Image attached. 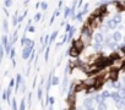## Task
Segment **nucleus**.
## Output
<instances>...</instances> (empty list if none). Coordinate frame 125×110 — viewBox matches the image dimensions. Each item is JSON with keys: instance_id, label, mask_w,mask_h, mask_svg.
Listing matches in <instances>:
<instances>
[{"instance_id": "f257e3e1", "label": "nucleus", "mask_w": 125, "mask_h": 110, "mask_svg": "<svg viewBox=\"0 0 125 110\" xmlns=\"http://www.w3.org/2000/svg\"><path fill=\"white\" fill-rule=\"evenodd\" d=\"M92 36H93L92 28L88 27V26H86V25H83V27H82V39L86 40V42H88L92 38Z\"/></svg>"}, {"instance_id": "f03ea898", "label": "nucleus", "mask_w": 125, "mask_h": 110, "mask_svg": "<svg viewBox=\"0 0 125 110\" xmlns=\"http://www.w3.org/2000/svg\"><path fill=\"white\" fill-rule=\"evenodd\" d=\"M34 46H23L22 48V59L23 60H27V59H30V56H31V54L34 51V49H33Z\"/></svg>"}, {"instance_id": "7ed1b4c3", "label": "nucleus", "mask_w": 125, "mask_h": 110, "mask_svg": "<svg viewBox=\"0 0 125 110\" xmlns=\"http://www.w3.org/2000/svg\"><path fill=\"white\" fill-rule=\"evenodd\" d=\"M68 73H69V67L66 65L65 71H64V77H62V83H61V92L65 93L66 88H68Z\"/></svg>"}, {"instance_id": "20e7f679", "label": "nucleus", "mask_w": 125, "mask_h": 110, "mask_svg": "<svg viewBox=\"0 0 125 110\" xmlns=\"http://www.w3.org/2000/svg\"><path fill=\"white\" fill-rule=\"evenodd\" d=\"M82 106L85 109H91V108H94V100L92 97H86L82 101Z\"/></svg>"}, {"instance_id": "39448f33", "label": "nucleus", "mask_w": 125, "mask_h": 110, "mask_svg": "<svg viewBox=\"0 0 125 110\" xmlns=\"http://www.w3.org/2000/svg\"><path fill=\"white\" fill-rule=\"evenodd\" d=\"M80 50L75 46V45H71L70 46V49H69V51H68V54L70 55V56H73V58H76L77 59V56H79V55H80Z\"/></svg>"}, {"instance_id": "423d86ee", "label": "nucleus", "mask_w": 125, "mask_h": 110, "mask_svg": "<svg viewBox=\"0 0 125 110\" xmlns=\"http://www.w3.org/2000/svg\"><path fill=\"white\" fill-rule=\"evenodd\" d=\"M110 98L114 100V103H119L123 97H121V94H120L119 91H113V92H110Z\"/></svg>"}, {"instance_id": "0eeeda50", "label": "nucleus", "mask_w": 125, "mask_h": 110, "mask_svg": "<svg viewBox=\"0 0 125 110\" xmlns=\"http://www.w3.org/2000/svg\"><path fill=\"white\" fill-rule=\"evenodd\" d=\"M105 26L109 28V31H110V29L115 31V29L118 28V25L114 22V20H113V18H109V20H107V21H105Z\"/></svg>"}, {"instance_id": "6e6552de", "label": "nucleus", "mask_w": 125, "mask_h": 110, "mask_svg": "<svg viewBox=\"0 0 125 110\" xmlns=\"http://www.w3.org/2000/svg\"><path fill=\"white\" fill-rule=\"evenodd\" d=\"M115 8L118 10V14H120L121 11H125V1H118V0H116Z\"/></svg>"}, {"instance_id": "1a4fd4ad", "label": "nucleus", "mask_w": 125, "mask_h": 110, "mask_svg": "<svg viewBox=\"0 0 125 110\" xmlns=\"http://www.w3.org/2000/svg\"><path fill=\"white\" fill-rule=\"evenodd\" d=\"M112 38H113V42H116V43H119V42L123 39V36H121V33H120L119 31H115V32L112 34Z\"/></svg>"}, {"instance_id": "9d476101", "label": "nucleus", "mask_w": 125, "mask_h": 110, "mask_svg": "<svg viewBox=\"0 0 125 110\" xmlns=\"http://www.w3.org/2000/svg\"><path fill=\"white\" fill-rule=\"evenodd\" d=\"M93 39H94V43H102V44H103V42H104V36H103L102 33H96V34L93 36Z\"/></svg>"}, {"instance_id": "9b49d317", "label": "nucleus", "mask_w": 125, "mask_h": 110, "mask_svg": "<svg viewBox=\"0 0 125 110\" xmlns=\"http://www.w3.org/2000/svg\"><path fill=\"white\" fill-rule=\"evenodd\" d=\"M92 98H93V100H94V103H96V104H99V103L105 101V100L103 99L102 94H93V95H92Z\"/></svg>"}, {"instance_id": "f8f14e48", "label": "nucleus", "mask_w": 125, "mask_h": 110, "mask_svg": "<svg viewBox=\"0 0 125 110\" xmlns=\"http://www.w3.org/2000/svg\"><path fill=\"white\" fill-rule=\"evenodd\" d=\"M108 58H109V60H110L112 63H114L115 60H119V59H120V55H119V54H118L116 51H113V53H112V54L109 55Z\"/></svg>"}, {"instance_id": "ddd939ff", "label": "nucleus", "mask_w": 125, "mask_h": 110, "mask_svg": "<svg viewBox=\"0 0 125 110\" xmlns=\"http://www.w3.org/2000/svg\"><path fill=\"white\" fill-rule=\"evenodd\" d=\"M115 106H116L118 109L125 110V97H123V98L120 99V101H119V103H115Z\"/></svg>"}, {"instance_id": "4468645a", "label": "nucleus", "mask_w": 125, "mask_h": 110, "mask_svg": "<svg viewBox=\"0 0 125 110\" xmlns=\"http://www.w3.org/2000/svg\"><path fill=\"white\" fill-rule=\"evenodd\" d=\"M71 16V8L70 6H65L64 8V18H69Z\"/></svg>"}, {"instance_id": "2eb2a0df", "label": "nucleus", "mask_w": 125, "mask_h": 110, "mask_svg": "<svg viewBox=\"0 0 125 110\" xmlns=\"http://www.w3.org/2000/svg\"><path fill=\"white\" fill-rule=\"evenodd\" d=\"M107 48H108V49H112L113 51H115V50L119 48V44H118L116 42H110V43L107 45Z\"/></svg>"}, {"instance_id": "dca6fc26", "label": "nucleus", "mask_w": 125, "mask_h": 110, "mask_svg": "<svg viewBox=\"0 0 125 110\" xmlns=\"http://www.w3.org/2000/svg\"><path fill=\"white\" fill-rule=\"evenodd\" d=\"M59 15H60V10L55 9V10H54V12H53V16H52V18H50V22H49V23H50V25H53L54 20H55V18H56V17H58Z\"/></svg>"}, {"instance_id": "f3484780", "label": "nucleus", "mask_w": 125, "mask_h": 110, "mask_svg": "<svg viewBox=\"0 0 125 110\" xmlns=\"http://www.w3.org/2000/svg\"><path fill=\"white\" fill-rule=\"evenodd\" d=\"M3 29H4V33L8 34V32H9V23H8V20L6 18L3 20Z\"/></svg>"}, {"instance_id": "a211bd4d", "label": "nucleus", "mask_w": 125, "mask_h": 110, "mask_svg": "<svg viewBox=\"0 0 125 110\" xmlns=\"http://www.w3.org/2000/svg\"><path fill=\"white\" fill-rule=\"evenodd\" d=\"M113 20H114V22H115L116 25H120V22H121L123 17H121V15H120V14H115V15H114V17H113Z\"/></svg>"}, {"instance_id": "6ab92c4d", "label": "nucleus", "mask_w": 125, "mask_h": 110, "mask_svg": "<svg viewBox=\"0 0 125 110\" xmlns=\"http://www.w3.org/2000/svg\"><path fill=\"white\" fill-rule=\"evenodd\" d=\"M17 23H19V12L16 11L12 15V26H17Z\"/></svg>"}, {"instance_id": "aec40b11", "label": "nucleus", "mask_w": 125, "mask_h": 110, "mask_svg": "<svg viewBox=\"0 0 125 110\" xmlns=\"http://www.w3.org/2000/svg\"><path fill=\"white\" fill-rule=\"evenodd\" d=\"M75 21H77V22H82V21H83V14H82V11H80V12L76 14Z\"/></svg>"}, {"instance_id": "412c9836", "label": "nucleus", "mask_w": 125, "mask_h": 110, "mask_svg": "<svg viewBox=\"0 0 125 110\" xmlns=\"http://www.w3.org/2000/svg\"><path fill=\"white\" fill-rule=\"evenodd\" d=\"M93 49H94L96 51H101V50L104 49V48H103V44H102V43H94V44H93Z\"/></svg>"}, {"instance_id": "4be33fe9", "label": "nucleus", "mask_w": 125, "mask_h": 110, "mask_svg": "<svg viewBox=\"0 0 125 110\" xmlns=\"http://www.w3.org/2000/svg\"><path fill=\"white\" fill-rule=\"evenodd\" d=\"M97 110H107V103L103 101V103L97 104Z\"/></svg>"}, {"instance_id": "5701e85b", "label": "nucleus", "mask_w": 125, "mask_h": 110, "mask_svg": "<svg viewBox=\"0 0 125 110\" xmlns=\"http://www.w3.org/2000/svg\"><path fill=\"white\" fill-rule=\"evenodd\" d=\"M58 33H59V32H58V29H56V31H54V32L50 34V42H49V44H52V43L55 40V38L58 37Z\"/></svg>"}, {"instance_id": "b1692460", "label": "nucleus", "mask_w": 125, "mask_h": 110, "mask_svg": "<svg viewBox=\"0 0 125 110\" xmlns=\"http://www.w3.org/2000/svg\"><path fill=\"white\" fill-rule=\"evenodd\" d=\"M8 43H9V37H8L6 34H4V36L1 37V44H3V46L8 45Z\"/></svg>"}, {"instance_id": "393cba45", "label": "nucleus", "mask_w": 125, "mask_h": 110, "mask_svg": "<svg viewBox=\"0 0 125 110\" xmlns=\"http://www.w3.org/2000/svg\"><path fill=\"white\" fill-rule=\"evenodd\" d=\"M42 17H43V15L39 14V12H37V14L33 16V21H34V22H39V21L42 20Z\"/></svg>"}, {"instance_id": "a878e982", "label": "nucleus", "mask_w": 125, "mask_h": 110, "mask_svg": "<svg viewBox=\"0 0 125 110\" xmlns=\"http://www.w3.org/2000/svg\"><path fill=\"white\" fill-rule=\"evenodd\" d=\"M19 110H26V100H25V98H22V100H21V103H20Z\"/></svg>"}, {"instance_id": "bb28decb", "label": "nucleus", "mask_w": 125, "mask_h": 110, "mask_svg": "<svg viewBox=\"0 0 125 110\" xmlns=\"http://www.w3.org/2000/svg\"><path fill=\"white\" fill-rule=\"evenodd\" d=\"M58 84H59V77L53 76V78H52V86H58Z\"/></svg>"}, {"instance_id": "cd10ccee", "label": "nucleus", "mask_w": 125, "mask_h": 110, "mask_svg": "<svg viewBox=\"0 0 125 110\" xmlns=\"http://www.w3.org/2000/svg\"><path fill=\"white\" fill-rule=\"evenodd\" d=\"M102 97H103L104 100H105L107 98H110V92H109V91H103V92H102Z\"/></svg>"}, {"instance_id": "c85d7f7f", "label": "nucleus", "mask_w": 125, "mask_h": 110, "mask_svg": "<svg viewBox=\"0 0 125 110\" xmlns=\"http://www.w3.org/2000/svg\"><path fill=\"white\" fill-rule=\"evenodd\" d=\"M4 5H5L6 9H8V8H11V6H12V0H5Z\"/></svg>"}, {"instance_id": "c756f323", "label": "nucleus", "mask_w": 125, "mask_h": 110, "mask_svg": "<svg viewBox=\"0 0 125 110\" xmlns=\"http://www.w3.org/2000/svg\"><path fill=\"white\" fill-rule=\"evenodd\" d=\"M15 54H16L15 48H12V49H11V51H10V54H9V56H10V59H11V60H15Z\"/></svg>"}, {"instance_id": "7c9ffc66", "label": "nucleus", "mask_w": 125, "mask_h": 110, "mask_svg": "<svg viewBox=\"0 0 125 110\" xmlns=\"http://www.w3.org/2000/svg\"><path fill=\"white\" fill-rule=\"evenodd\" d=\"M11 106H12V110H17V101L15 98L11 100Z\"/></svg>"}, {"instance_id": "2f4dec72", "label": "nucleus", "mask_w": 125, "mask_h": 110, "mask_svg": "<svg viewBox=\"0 0 125 110\" xmlns=\"http://www.w3.org/2000/svg\"><path fill=\"white\" fill-rule=\"evenodd\" d=\"M41 9H42L43 11H47V9H48V4L44 3V1H42V3H41Z\"/></svg>"}, {"instance_id": "473e14b6", "label": "nucleus", "mask_w": 125, "mask_h": 110, "mask_svg": "<svg viewBox=\"0 0 125 110\" xmlns=\"http://www.w3.org/2000/svg\"><path fill=\"white\" fill-rule=\"evenodd\" d=\"M42 97H43V89L42 87H38V99L42 100Z\"/></svg>"}, {"instance_id": "72a5a7b5", "label": "nucleus", "mask_w": 125, "mask_h": 110, "mask_svg": "<svg viewBox=\"0 0 125 110\" xmlns=\"http://www.w3.org/2000/svg\"><path fill=\"white\" fill-rule=\"evenodd\" d=\"M88 6H90L88 3H86V4L83 5V10H82V14H83V15H86V12L88 11Z\"/></svg>"}, {"instance_id": "f704fd0d", "label": "nucleus", "mask_w": 125, "mask_h": 110, "mask_svg": "<svg viewBox=\"0 0 125 110\" xmlns=\"http://www.w3.org/2000/svg\"><path fill=\"white\" fill-rule=\"evenodd\" d=\"M71 29H73V26H71L70 23H68V25H66V27H65V34H68Z\"/></svg>"}, {"instance_id": "c9c22d12", "label": "nucleus", "mask_w": 125, "mask_h": 110, "mask_svg": "<svg viewBox=\"0 0 125 110\" xmlns=\"http://www.w3.org/2000/svg\"><path fill=\"white\" fill-rule=\"evenodd\" d=\"M20 91H21L22 93H25V91H26V82H25V81H22L21 87H20Z\"/></svg>"}, {"instance_id": "e433bc0d", "label": "nucleus", "mask_w": 125, "mask_h": 110, "mask_svg": "<svg viewBox=\"0 0 125 110\" xmlns=\"http://www.w3.org/2000/svg\"><path fill=\"white\" fill-rule=\"evenodd\" d=\"M8 98H9V94H8V89H5V91L3 92V99H4V100H8Z\"/></svg>"}, {"instance_id": "4c0bfd02", "label": "nucleus", "mask_w": 125, "mask_h": 110, "mask_svg": "<svg viewBox=\"0 0 125 110\" xmlns=\"http://www.w3.org/2000/svg\"><path fill=\"white\" fill-rule=\"evenodd\" d=\"M14 87H15V80H14V78H11V81H10V83H9V88H10V89H12Z\"/></svg>"}, {"instance_id": "58836bf2", "label": "nucleus", "mask_w": 125, "mask_h": 110, "mask_svg": "<svg viewBox=\"0 0 125 110\" xmlns=\"http://www.w3.org/2000/svg\"><path fill=\"white\" fill-rule=\"evenodd\" d=\"M119 49L125 54V43H123V44H119Z\"/></svg>"}, {"instance_id": "ea45409f", "label": "nucleus", "mask_w": 125, "mask_h": 110, "mask_svg": "<svg viewBox=\"0 0 125 110\" xmlns=\"http://www.w3.org/2000/svg\"><path fill=\"white\" fill-rule=\"evenodd\" d=\"M61 9H62V0H60L59 4H58V10H60V11H61Z\"/></svg>"}, {"instance_id": "a19ab883", "label": "nucleus", "mask_w": 125, "mask_h": 110, "mask_svg": "<svg viewBox=\"0 0 125 110\" xmlns=\"http://www.w3.org/2000/svg\"><path fill=\"white\" fill-rule=\"evenodd\" d=\"M75 110H85V108L82 105H80V106H75Z\"/></svg>"}, {"instance_id": "79ce46f5", "label": "nucleus", "mask_w": 125, "mask_h": 110, "mask_svg": "<svg viewBox=\"0 0 125 110\" xmlns=\"http://www.w3.org/2000/svg\"><path fill=\"white\" fill-rule=\"evenodd\" d=\"M120 94H121V97H125V88L120 89Z\"/></svg>"}, {"instance_id": "37998d69", "label": "nucleus", "mask_w": 125, "mask_h": 110, "mask_svg": "<svg viewBox=\"0 0 125 110\" xmlns=\"http://www.w3.org/2000/svg\"><path fill=\"white\" fill-rule=\"evenodd\" d=\"M120 69H121L123 71H125V61H124V63L121 64V67H120Z\"/></svg>"}, {"instance_id": "c03bdc74", "label": "nucleus", "mask_w": 125, "mask_h": 110, "mask_svg": "<svg viewBox=\"0 0 125 110\" xmlns=\"http://www.w3.org/2000/svg\"><path fill=\"white\" fill-rule=\"evenodd\" d=\"M3 10H4V12H5V15H6V16H9V12H8V9H6V8H4Z\"/></svg>"}, {"instance_id": "a18cd8bd", "label": "nucleus", "mask_w": 125, "mask_h": 110, "mask_svg": "<svg viewBox=\"0 0 125 110\" xmlns=\"http://www.w3.org/2000/svg\"><path fill=\"white\" fill-rule=\"evenodd\" d=\"M123 28H124L123 25H118V31H120V29H123Z\"/></svg>"}, {"instance_id": "49530a36", "label": "nucleus", "mask_w": 125, "mask_h": 110, "mask_svg": "<svg viewBox=\"0 0 125 110\" xmlns=\"http://www.w3.org/2000/svg\"><path fill=\"white\" fill-rule=\"evenodd\" d=\"M82 1H83V0H79V5H77V8H81V5H82Z\"/></svg>"}, {"instance_id": "de8ad7c7", "label": "nucleus", "mask_w": 125, "mask_h": 110, "mask_svg": "<svg viewBox=\"0 0 125 110\" xmlns=\"http://www.w3.org/2000/svg\"><path fill=\"white\" fill-rule=\"evenodd\" d=\"M85 110H94V108H91V109H85Z\"/></svg>"}, {"instance_id": "09e8293b", "label": "nucleus", "mask_w": 125, "mask_h": 110, "mask_svg": "<svg viewBox=\"0 0 125 110\" xmlns=\"http://www.w3.org/2000/svg\"><path fill=\"white\" fill-rule=\"evenodd\" d=\"M123 40H124V43H125V37H124V38H123Z\"/></svg>"}, {"instance_id": "8fccbe9b", "label": "nucleus", "mask_w": 125, "mask_h": 110, "mask_svg": "<svg viewBox=\"0 0 125 110\" xmlns=\"http://www.w3.org/2000/svg\"><path fill=\"white\" fill-rule=\"evenodd\" d=\"M0 110H1V109H0Z\"/></svg>"}]
</instances>
